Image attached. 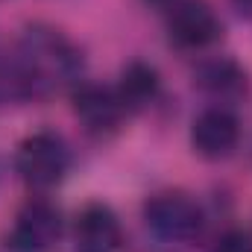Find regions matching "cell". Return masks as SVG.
Listing matches in <instances>:
<instances>
[{
    "mask_svg": "<svg viewBox=\"0 0 252 252\" xmlns=\"http://www.w3.org/2000/svg\"><path fill=\"white\" fill-rule=\"evenodd\" d=\"M18 67L24 70L32 94H38L56 82L76 76L82 67V59L56 30L32 27L24 32L18 44Z\"/></svg>",
    "mask_w": 252,
    "mask_h": 252,
    "instance_id": "obj_1",
    "label": "cell"
},
{
    "mask_svg": "<svg viewBox=\"0 0 252 252\" xmlns=\"http://www.w3.org/2000/svg\"><path fill=\"white\" fill-rule=\"evenodd\" d=\"M18 173L32 188H50L62 179L70 167L67 144L56 132H32L18 147Z\"/></svg>",
    "mask_w": 252,
    "mask_h": 252,
    "instance_id": "obj_2",
    "label": "cell"
},
{
    "mask_svg": "<svg viewBox=\"0 0 252 252\" xmlns=\"http://www.w3.org/2000/svg\"><path fill=\"white\" fill-rule=\"evenodd\" d=\"M147 226L164 241H188L199 232V205L185 193H156L144 205Z\"/></svg>",
    "mask_w": 252,
    "mask_h": 252,
    "instance_id": "obj_3",
    "label": "cell"
},
{
    "mask_svg": "<svg viewBox=\"0 0 252 252\" xmlns=\"http://www.w3.org/2000/svg\"><path fill=\"white\" fill-rule=\"evenodd\" d=\"M62 223H59V211L44 202V199H32L27 202L18 217L15 226L9 232V250L12 252H50L59 241Z\"/></svg>",
    "mask_w": 252,
    "mask_h": 252,
    "instance_id": "obj_4",
    "label": "cell"
},
{
    "mask_svg": "<svg viewBox=\"0 0 252 252\" xmlns=\"http://www.w3.org/2000/svg\"><path fill=\"white\" fill-rule=\"evenodd\" d=\"M170 41L179 47H205L220 35V21L205 0H173L167 12Z\"/></svg>",
    "mask_w": 252,
    "mask_h": 252,
    "instance_id": "obj_5",
    "label": "cell"
},
{
    "mask_svg": "<svg viewBox=\"0 0 252 252\" xmlns=\"http://www.w3.org/2000/svg\"><path fill=\"white\" fill-rule=\"evenodd\" d=\"M121 247V220L109 205L91 202L79 211L73 226L76 252H115Z\"/></svg>",
    "mask_w": 252,
    "mask_h": 252,
    "instance_id": "obj_6",
    "label": "cell"
},
{
    "mask_svg": "<svg viewBox=\"0 0 252 252\" xmlns=\"http://www.w3.org/2000/svg\"><path fill=\"white\" fill-rule=\"evenodd\" d=\"M238 138H241V126L238 118L226 109H205L190 129V141H193V150L205 158H223L229 156L235 147H238Z\"/></svg>",
    "mask_w": 252,
    "mask_h": 252,
    "instance_id": "obj_7",
    "label": "cell"
},
{
    "mask_svg": "<svg viewBox=\"0 0 252 252\" xmlns=\"http://www.w3.org/2000/svg\"><path fill=\"white\" fill-rule=\"evenodd\" d=\"M73 112L88 132H112L121 124V115L126 109L118 91L97 85V82H85L73 91Z\"/></svg>",
    "mask_w": 252,
    "mask_h": 252,
    "instance_id": "obj_8",
    "label": "cell"
},
{
    "mask_svg": "<svg viewBox=\"0 0 252 252\" xmlns=\"http://www.w3.org/2000/svg\"><path fill=\"white\" fill-rule=\"evenodd\" d=\"M196 85L217 103H238L247 94V70L235 59H208L196 67Z\"/></svg>",
    "mask_w": 252,
    "mask_h": 252,
    "instance_id": "obj_9",
    "label": "cell"
},
{
    "mask_svg": "<svg viewBox=\"0 0 252 252\" xmlns=\"http://www.w3.org/2000/svg\"><path fill=\"white\" fill-rule=\"evenodd\" d=\"M158 73L144 62H132L129 67H124L121 73V88H118V97L124 103V109L129 112H141L147 109L156 97H158Z\"/></svg>",
    "mask_w": 252,
    "mask_h": 252,
    "instance_id": "obj_10",
    "label": "cell"
},
{
    "mask_svg": "<svg viewBox=\"0 0 252 252\" xmlns=\"http://www.w3.org/2000/svg\"><path fill=\"white\" fill-rule=\"evenodd\" d=\"M214 252H252V235L244 229H232L217 241Z\"/></svg>",
    "mask_w": 252,
    "mask_h": 252,
    "instance_id": "obj_11",
    "label": "cell"
},
{
    "mask_svg": "<svg viewBox=\"0 0 252 252\" xmlns=\"http://www.w3.org/2000/svg\"><path fill=\"white\" fill-rule=\"evenodd\" d=\"M235 6L241 15H252V0H235Z\"/></svg>",
    "mask_w": 252,
    "mask_h": 252,
    "instance_id": "obj_12",
    "label": "cell"
},
{
    "mask_svg": "<svg viewBox=\"0 0 252 252\" xmlns=\"http://www.w3.org/2000/svg\"><path fill=\"white\" fill-rule=\"evenodd\" d=\"M150 3H173V0H150Z\"/></svg>",
    "mask_w": 252,
    "mask_h": 252,
    "instance_id": "obj_13",
    "label": "cell"
}]
</instances>
